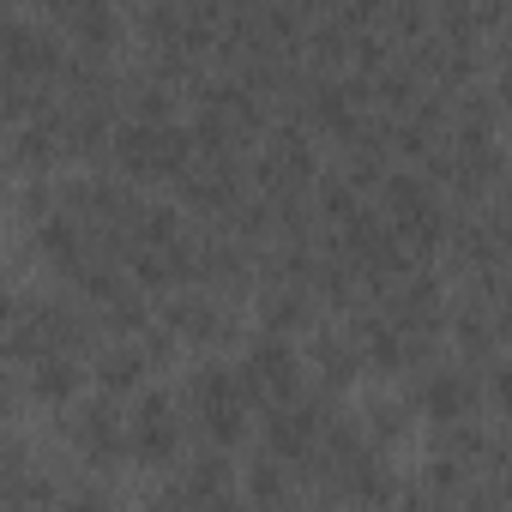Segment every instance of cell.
<instances>
[{
	"label": "cell",
	"instance_id": "obj_1",
	"mask_svg": "<svg viewBox=\"0 0 512 512\" xmlns=\"http://www.w3.org/2000/svg\"><path fill=\"white\" fill-rule=\"evenodd\" d=\"M133 452H139L145 464H163V458L175 452V422H169V404H163V398L139 404V422H133Z\"/></svg>",
	"mask_w": 512,
	"mask_h": 512
},
{
	"label": "cell",
	"instance_id": "obj_2",
	"mask_svg": "<svg viewBox=\"0 0 512 512\" xmlns=\"http://www.w3.org/2000/svg\"><path fill=\"white\" fill-rule=\"evenodd\" d=\"M253 386H266V392H296V362L284 344H260L253 350V368H247Z\"/></svg>",
	"mask_w": 512,
	"mask_h": 512
},
{
	"label": "cell",
	"instance_id": "obj_3",
	"mask_svg": "<svg viewBox=\"0 0 512 512\" xmlns=\"http://www.w3.org/2000/svg\"><path fill=\"white\" fill-rule=\"evenodd\" d=\"M266 434H272V452L278 458H302L308 452V434H314V410H278Z\"/></svg>",
	"mask_w": 512,
	"mask_h": 512
},
{
	"label": "cell",
	"instance_id": "obj_4",
	"mask_svg": "<svg viewBox=\"0 0 512 512\" xmlns=\"http://www.w3.org/2000/svg\"><path fill=\"white\" fill-rule=\"evenodd\" d=\"M422 410H428L434 422H458V416H464V386H458L452 374L428 380V386H422Z\"/></svg>",
	"mask_w": 512,
	"mask_h": 512
},
{
	"label": "cell",
	"instance_id": "obj_5",
	"mask_svg": "<svg viewBox=\"0 0 512 512\" xmlns=\"http://www.w3.org/2000/svg\"><path fill=\"white\" fill-rule=\"evenodd\" d=\"M37 392L43 398H67L73 392V368L67 362H37Z\"/></svg>",
	"mask_w": 512,
	"mask_h": 512
},
{
	"label": "cell",
	"instance_id": "obj_6",
	"mask_svg": "<svg viewBox=\"0 0 512 512\" xmlns=\"http://www.w3.org/2000/svg\"><path fill=\"white\" fill-rule=\"evenodd\" d=\"M79 440H85V446H91V452H115V422H109V416H97V410H91V416H85V422H79Z\"/></svg>",
	"mask_w": 512,
	"mask_h": 512
},
{
	"label": "cell",
	"instance_id": "obj_7",
	"mask_svg": "<svg viewBox=\"0 0 512 512\" xmlns=\"http://www.w3.org/2000/svg\"><path fill=\"white\" fill-rule=\"evenodd\" d=\"M139 368H145V356H115L103 380H109V386H133V380H139Z\"/></svg>",
	"mask_w": 512,
	"mask_h": 512
},
{
	"label": "cell",
	"instance_id": "obj_8",
	"mask_svg": "<svg viewBox=\"0 0 512 512\" xmlns=\"http://www.w3.org/2000/svg\"><path fill=\"white\" fill-rule=\"evenodd\" d=\"M253 494H260V500H278L284 488H278V476H272V470H260V476H253Z\"/></svg>",
	"mask_w": 512,
	"mask_h": 512
},
{
	"label": "cell",
	"instance_id": "obj_9",
	"mask_svg": "<svg viewBox=\"0 0 512 512\" xmlns=\"http://www.w3.org/2000/svg\"><path fill=\"white\" fill-rule=\"evenodd\" d=\"M494 398L512 410V368H500V374H494Z\"/></svg>",
	"mask_w": 512,
	"mask_h": 512
}]
</instances>
